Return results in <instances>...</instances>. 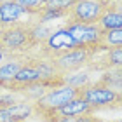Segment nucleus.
I'll use <instances>...</instances> for the list:
<instances>
[{
    "label": "nucleus",
    "mask_w": 122,
    "mask_h": 122,
    "mask_svg": "<svg viewBox=\"0 0 122 122\" xmlns=\"http://www.w3.org/2000/svg\"><path fill=\"white\" fill-rule=\"evenodd\" d=\"M0 51L7 54H30L35 51L31 38V21H18L0 28Z\"/></svg>",
    "instance_id": "1"
},
{
    "label": "nucleus",
    "mask_w": 122,
    "mask_h": 122,
    "mask_svg": "<svg viewBox=\"0 0 122 122\" xmlns=\"http://www.w3.org/2000/svg\"><path fill=\"white\" fill-rule=\"evenodd\" d=\"M113 0H75L66 10V23L98 25L101 16L110 9Z\"/></svg>",
    "instance_id": "2"
},
{
    "label": "nucleus",
    "mask_w": 122,
    "mask_h": 122,
    "mask_svg": "<svg viewBox=\"0 0 122 122\" xmlns=\"http://www.w3.org/2000/svg\"><path fill=\"white\" fill-rule=\"evenodd\" d=\"M98 52H101L99 47H73L70 51L52 58V63L56 66V70L59 71V75L65 77L68 73H73V71L86 68L89 65V61Z\"/></svg>",
    "instance_id": "3"
},
{
    "label": "nucleus",
    "mask_w": 122,
    "mask_h": 122,
    "mask_svg": "<svg viewBox=\"0 0 122 122\" xmlns=\"http://www.w3.org/2000/svg\"><path fill=\"white\" fill-rule=\"evenodd\" d=\"M80 98L87 105H91L94 108V112L107 110V108H119L120 101H122L120 91L110 89V87L99 84L96 80L92 84H89L87 87H84V89H80Z\"/></svg>",
    "instance_id": "4"
},
{
    "label": "nucleus",
    "mask_w": 122,
    "mask_h": 122,
    "mask_svg": "<svg viewBox=\"0 0 122 122\" xmlns=\"http://www.w3.org/2000/svg\"><path fill=\"white\" fill-rule=\"evenodd\" d=\"M70 37L73 38L77 47H99V35L101 28L98 25H80V23H66ZM101 49V47H99ZM103 51V49H101Z\"/></svg>",
    "instance_id": "5"
},
{
    "label": "nucleus",
    "mask_w": 122,
    "mask_h": 122,
    "mask_svg": "<svg viewBox=\"0 0 122 122\" xmlns=\"http://www.w3.org/2000/svg\"><path fill=\"white\" fill-rule=\"evenodd\" d=\"M25 16H30V12L25 7H21L18 2H14V0L0 2V28L18 23V21H21V18H25Z\"/></svg>",
    "instance_id": "6"
},
{
    "label": "nucleus",
    "mask_w": 122,
    "mask_h": 122,
    "mask_svg": "<svg viewBox=\"0 0 122 122\" xmlns=\"http://www.w3.org/2000/svg\"><path fill=\"white\" fill-rule=\"evenodd\" d=\"M26 59H28V54H12V56L0 66V87H5L14 79V75L18 73V70L26 63Z\"/></svg>",
    "instance_id": "7"
},
{
    "label": "nucleus",
    "mask_w": 122,
    "mask_h": 122,
    "mask_svg": "<svg viewBox=\"0 0 122 122\" xmlns=\"http://www.w3.org/2000/svg\"><path fill=\"white\" fill-rule=\"evenodd\" d=\"M98 26L101 30H120L122 28V14H120V4L119 0H113L110 9L101 16L98 21Z\"/></svg>",
    "instance_id": "8"
},
{
    "label": "nucleus",
    "mask_w": 122,
    "mask_h": 122,
    "mask_svg": "<svg viewBox=\"0 0 122 122\" xmlns=\"http://www.w3.org/2000/svg\"><path fill=\"white\" fill-rule=\"evenodd\" d=\"M58 113L61 115V117H73L75 119V117H80V115L96 113V112H94V108L91 107V105H87L80 96H77L73 99H70L65 107H61L58 110Z\"/></svg>",
    "instance_id": "9"
},
{
    "label": "nucleus",
    "mask_w": 122,
    "mask_h": 122,
    "mask_svg": "<svg viewBox=\"0 0 122 122\" xmlns=\"http://www.w3.org/2000/svg\"><path fill=\"white\" fill-rule=\"evenodd\" d=\"M92 71H89L87 68H82L79 71H73V73H68L63 77V84L73 87V89H84L89 84H92Z\"/></svg>",
    "instance_id": "10"
},
{
    "label": "nucleus",
    "mask_w": 122,
    "mask_h": 122,
    "mask_svg": "<svg viewBox=\"0 0 122 122\" xmlns=\"http://www.w3.org/2000/svg\"><path fill=\"white\" fill-rule=\"evenodd\" d=\"M96 82H99V84L110 87V89L120 91V89H122V66H115V68L103 70L101 77H99Z\"/></svg>",
    "instance_id": "11"
},
{
    "label": "nucleus",
    "mask_w": 122,
    "mask_h": 122,
    "mask_svg": "<svg viewBox=\"0 0 122 122\" xmlns=\"http://www.w3.org/2000/svg\"><path fill=\"white\" fill-rule=\"evenodd\" d=\"M99 47L103 51L112 49V47H122V28L120 30H101Z\"/></svg>",
    "instance_id": "12"
},
{
    "label": "nucleus",
    "mask_w": 122,
    "mask_h": 122,
    "mask_svg": "<svg viewBox=\"0 0 122 122\" xmlns=\"http://www.w3.org/2000/svg\"><path fill=\"white\" fill-rule=\"evenodd\" d=\"M75 0H44L40 10H56V12H63L66 16V10Z\"/></svg>",
    "instance_id": "13"
},
{
    "label": "nucleus",
    "mask_w": 122,
    "mask_h": 122,
    "mask_svg": "<svg viewBox=\"0 0 122 122\" xmlns=\"http://www.w3.org/2000/svg\"><path fill=\"white\" fill-rule=\"evenodd\" d=\"M14 2H18L21 7H25L30 12L31 18H37V14L40 12V9H42L44 0H14Z\"/></svg>",
    "instance_id": "14"
},
{
    "label": "nucleus",
    "mask_w": 122,
    "mask_h": 122,
    "mask_svg": "<svg viewBox=\"0 0 122 122\" xmlns=\"http://www.w3.org/2000/svg\"><path fill=\"white\" fill-rule=\"evenodd\" d=\"M75 122H105V120L99 119V117H96V113H87V115L75 117Z\"/></svg>",
    "instance_id": "15"
},
{
    "label": "nucleus",
    "mask_w": 122,
    "mask_h": 122,
    "mask_svg": "<svg viewBox=\"0 0 122 122\" xmlns=\"http://www.w3.org/2000/svg\"><path fill=\"white\" fill-rule=\"evenodd\" d=\"M56 122H75V119L73 117H59Z\"/></svg>",
    "instance_id": "16"
},
{
    "label": "nucleus",
    "mask_w": 122,
    "mask_h": 122,
    "mask_svg": "<svg viewBox=\"0 0 122 122\" xmlns=\"http://www.w3.org/2000/svg\"><path fill=\"white\" fill-rule=\"evenodd\" d=\"M110 122H120V120H110Z\"/></svg>",
    "instance_id": "17"
}]
</instances>
